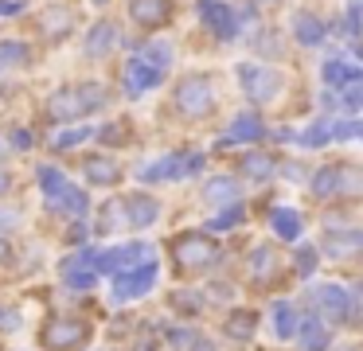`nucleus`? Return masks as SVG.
Instances as JSON below:
<instances>
[{"label":"nucleus","instance_id":"31","mask_svg":"<svg viewBox=\"0 0 363 351\" xmlns=\"http://www.w3.org/2000/svg\"><path fill=\"white\" fill-rule=\"evenodd\" d=\"M110 39H113L110 23H98V31L90 35V43H86V51H90V55H102L106 47H110Z\"/></svg>","mask_w":363,"mask_h":351},{"label":"nucleus","instance_id":"7","mask_svg":"<svg viewBox=\"0 0 363 351\" xmlns=\"http://www.w3.org/2000/svg\"><path fill=\"white\" fill-rule=\"evenodd\" d=\"M152 285H157V262H145V265H137V269H129L125 277L113 281V296H118V301H129V296L149 293Z\"/></svg>","mask_w":363,"mask_h":351},{"label":"nucleus","instance_id":"5","mask_svg":"<svg viewBox=\"0 0 363 351\" xmlns=\"http://www.w3.org/2000/svg\"><path fill=\"white\" fill-rule=\"evenodd\" d=\"M238 78L246 82V94H250L254 101H274L277 94H281V74L269 67H242L238 70Z\"/></svg>","mask_w":363,"mask_h":351},{"label":"nucleus","instance_id":"40","mask_svg":"<svg viewBox=\"0 0 363 351\" xmlns=\"http://www.w3.org/2000/svg\"><path fill=\"white\" fill-rule=\"evenodd\" d=\"M4 187H9V176H4V172H0V191H4Z\"/></svg>","mask_w":363,"mask_h":351},{"label":"nucleus","instance_id":"33","mask_svg":"<svg viewBox=\"0 0 363 351\" xmlns=\"http://www.w3.org/2000/svg\"><path fill=\"white\" fill-rule=\"evenodd\" d=\"M332 137H340V140H363V121H340V125H332Z\"/></svg>","mask_w":363,"mask_h":351},{"label":"nucleus","instance_id":"14","mask_svg":"<svg viewBox=\"0 0 363 351\" xmlns=\"http://www.w3.org/2000/svg\"><path fill=\"white\" fill-rule=\"evenodd\" d=\"M121 207L129 211V223L133 226H149V223H157V215H160L157 199H149V195H129Z\"/></svg>","mask_w":363,"mask_h":351},{"label":"nucleus","instance_id":"36","mask_svg":"<svg viewBox=\"0 0 363 351\" xmlns=\"http://www.w3.org/2000/svg\"><path fill=\"white\" fill-rule=\"evenodd\" d=\"M168 55H172L168 47H149V51H145V62H152V67L164 70V67H168Z\"/></svg>","mask_w":363,"mask_h":351},{"label":"nucleus","instance_id":"29","mask_svg":"<svg viewBox=\"0 0 363 351\" xmlns=\"http://www.w3.org/2000/svg\"><path fill=\"white\" fill-rule=\"evenodd\" d=\"M242 168H246V176H250V179H266L269 172H274V160H269V156H246Z\"/></svg>","mask_w":363,"mask_h":351},{"label":"nucleus","instance_id":"35","mask_svg":"<svg viewBox=\"0 0 363 351\" xmlns=\"http://www.w3.org/2000/svg\"><path fill=\"white\" fill-rule=\"evenodd\" d=\"M332 184H336V168H320L316 179H313V195H328Z\"/></svg>","mask_w":363,"mask_h":351},{"label":"nucleus","instance_id":"17","mask_svg":"<svg viewBox=\"0 0 363 351\" xmlns=\"http://www.w3.org/2000/svg\"><path fill=\"white\" fill-rule=\"evenodd\" d=\"M269 223H274V230L281 234L285 242H293L301 234V215H297V211H289V207H277L274 215H269Z\"/></svg>","mask_w":363,"mask_h":351},{"label":"nucleus","instance_id":"24","mask_svg":"<svg viewBox=\"0 0 363 351\" xmlns=\"http://www.w3.org/2000/svg\"><path fill=\"white\" fill-rule=\"evenodd\" d=\"M28 62V47L24 43H0V70L24 67Z\"/></svg>","mask_w":363,"mask_h":351},{"label":"nucleus","instance_id":"8","mask_svg":"<svg viewBox=\"0 0 363 351\" xmlns=\"http://www.w3.org/2000/svg\"><path fill=\"white\" fill-rule=\"evenodd\" d=\"M129 16L141 28H164L172 20V0H129Z\"/></svg>","mask_w":363,"mask_h":351},{"label":"nucleus","instance_id":"18","mask_svg":"<svg viewBox=\"0 0 363 351\" xmlns=\"http://www.w3.org/2000/svg\"><path fill=\"white\" fill-rule=\"evenodd\" d=\"M301 347L305 351H324L328 347V328L320 324V320H305V328H301Z\"/></svg>","mask_w":363,"mask_h":351},{"label":"nucleus","instance_id":"2","mask_svg":"<svg viewBox=\"0 0 363 351\" xmlns=\"http://www.w3.org/2000/svg\"><path fill=\"white\" fill-rule=\"evenodd\" d=\"M40 335H43V347H48V351H74V347L86 343L90 324H86V320H74V316H55V320L43 324Z\"/></svg>","mask_w":363,"mask_h":351},{"label":"nucleus","instance_id":"20","mask_svg":"<svg viewBox=\"0 0 363 351\" xmlns=\"http://www.w3.org/2000/svg\"><path fill=\"white\" fill-rule=\"evenodd\" d=\"M51 207H63L67 215H82V211H86V195H82L79 187L67 184L59 195H51Z\"/></svg>","mask_w":363,"mask_h":351},{"label":"nucleus","instance_id":"30","mask_svg":"<svg viewBox=\"0 0 363 351\" xmlns=\"http://www.w3.org/2000/svg\"><path fill=\"white\" fill-rule=\"evenodd\" d=\"M43 28L55 35V31H67L71 28V12H63V8H51V12H43Z\"/></svg>","mask_w":363,"mask_h":351},{"label":"nucleus","instance_id":"42","mask_svg":"<svg viewBox=\"0 0 363 351\" xmlns=\"http://www.w3.org/2000/svg\"><path fill=\"white\" fill-rule=\"evenodd\" d=\"M266 4H269V0H266Z\"/></svg>","mask_w":363,"mask_h":351},{"label":"nucleus","instance_id":"3","mask_svg":"<svg viewBox=\"0 0 363 351\" xmlns=\"http://www.w3.org/2000/svg\"><path fill=\"white\" fill-rule=\"evenodd\" d=\"M102 101H106V94H102V90H94V86H79V90H59L55 98L48 101V109H51V117L67 121V117H82V113H90V109L102 106Z\"/></svg>","mask_w":363,"mask_h":351},{"label":"nucleus","instance_id":"16","mask_svg":"<svg viewBox=\"0 0 363 351\" xmlns=\"http://www.w3.org/2000/svg\"><path fill=\"white\" fill-rule=\"evenodd\" d=\"M86 176L94 179V184H118L121 168L110 160V156H94V160H86Z\"/></svg>","mask_w":363,"mask_h":351},{"label":"nucleus","instance_id":"19","mask_svg":"<svg viewBox=\"0 0 363 351\" xmlns=\"http://www.w3.org/2000/svg\"><path fill=\"white\" fill-rule=\"evenodd\" d=\"M293 31H297V39L305 47L308 43H320V39H324V23L316 20V16H308V12H301L297 20H293Z\"/></svg>","mask_w":363,"mask_h":351},{"label":"nucleus","instance_id":"34","mask_svg":"<svg viewBox=\"0 0 363 351\" xmlns=\"http://www.w3.org/2000/svg\"><path fill=\"white\" fill-rule=\"evenodd\" d=\"M238 218H242V207H238V203H230L227 215H215V218H211V230H227V226L238 223Z\"/></svg>","mask_w":363,"mask_h":351},{"label":"nucleus","instance_id":"6","mask_svg":"<svg viewBox=\"0 0 363 351\" xmlns=\"http://www.w3.org/2000/svg\"><path fill=\"white\" fill-rule=\"evenodd\" d=\"M199 168H203V156L180 152V156H164V160L149 164V168L141 172V179H149V184H157V179H180V176H188V172H199Z\"/></svg>","mask_w":363,"mask_h":351},{"label":"nucleus","instance_id":"1","mask_svg":"<svg viewBox=\"0 0 363 351\" xmlns=\"http://www.w3.org/2000/svg\"><path fill=\"white\" fill-rule=\"evenodd\" d=\"M172 257H176V269L180 273L207 269V265L219 262V242H207L203 234H180L172 242Z\"/></svg>","mask_w":363,"mask_h":351},{"label":"nucleus","instance_id":"39","mask_svg":"<svg viewBox=\"0 0 363 351\" xmlns=\"http://www.w3.org/2000/svg\"><path fill=\"white\" fill-rule=\"evenodd\" d=\"M313 265H316V254L313 250H297V273H313Z\"/></svg>","mask_w":363,"mask_h":351},{"label":"nucleus","instance_id":"21","mask_svg":"<svg viewBox=\"0 0 363 351\" xmlns=\"http://www.w3.org/2000/svg\"><path fill=\"white\" fill-rule=\"evenodd\" d=\"M262 133H266V129H262L258 117H238V121L227 129V137H223V140H227V145H230V140H258Z\"/></svg>","mask_w":363,"mask_h":351},{"label":"nucleus","instance_id":"4","mask_svg":"<svg viewBox=\"0 0 363 351\" xmlns=\"http://www.w3.org/2000/svg\"><path fill=\"white\" fill-rule=\"evenodd\" d=\"M176 106H180L188 117H203L207 109H211V86H207V78L203 74L184 78L180 90H176Z\"/></svg>","mask_w":363,"mask_h":351},{"label":"nucleus","instance_id":"38","mask_svg":"<svg viewBox=\"0 0 363 351\" xmlns=\"http://www.w3.org/2000/svg\"><path fill=\"white\" fill-rule=\"evenodd\" d=\"M86 137H90V129H71V133H59L55 145H59V148H67V145H79V140H86Z\"/></svg>","mask_w":363,"mask_h":351},{"label":"nucleus","instance_id":"28","mask_svg":"<svg viewBox=\"0 0 363 351\" xmlns=\"http://www.w3.org/2000/svg\"><path fill=\"white\" fill-rule=\"evenodd\" d=\"M328 137H332V125H328V121H316L313 129H305L297 140H301V145H313V148H320Z\"/></svg>","mask_w":363,"mask_h":351},{"label":"nucleus","instance_id":"9","mask_svg":"<svg viewBox=\"0 0 363 351\" xmlns=\"http://www.w3.org/2000/svg\"><path fill=\"white\" fill-rule=\"evenodd\" d=\"M94 277H98L94 250H82V254H74V257H67V262H63V281H67V285L86 289V285H94Z\"/></svg>","mask_w":363,"mask_h":351},{"label":"nucleus","instance_id":"41","mask_svg":"<svg viewBox=\"0 0 363 351\" xmlns=\"http://www.w3.org/2000/svg\"><path fill=\"white\" fill-rule=\"evenodd\" d=\"M344 351H359V347H344Z\"/></svg>","mask_w":363,"mask_h":351},{"label":"nucleus","instance_id":"22","mask_svg":"<svg viewBox=\"0 0 363 351\" xmlns=\"http://www.w3.org/2000/svg\"><path fill=\"white\" fill-rule=\"evenodd\" d=\"M274 328H277V335L281 340H289L293 332H297V312H293V304H274Z\"/></svg>","mask_w":363,"mask_h":351},{"label":"nucleus","instance_id":"37","mask_svg":"<svg viewBox=\"0 0 363 351\" xmlns=\"http://www.w3.org/2000/svg\"><path fill=\"white\" fill-rule=\"evenodd\" d=\"M352 242H359V234H347V238H332V246H328V250H332L336 257H340V254H352V250H355Z\"/></svg>","mask_w":363,"mask_h":351},{"label":"nucleus","instance_id":"32","mask_svg":"<svg viewBox=\"0 0 363 351\" xmlns=\"http://www.w3.org/2000/svg\"><path fill=\"white\" fill-rule=\"evenodd\" d=\"M347 35H363V0H352L347 4Z\"/></svg>","mask_w":363,"mask_h":351},{"label":"nucleus","instance_id":"23","mask_svg":"<svg viewBox=\"0 0 363 351\" xmlns=\"http://www.w3.org/2000/svg\"><path fill=\"white\" fill-rule=\"evenodd\" d=\"M250 262H254V273H258V281H269V277H274V269H277V254H274L269 246H258Z\"/></svg>","mask_w":363,"mask_h":351},{"label":"nucleus","instance_id":"10","mask_svg":"<svg viewBox=\"0 0 363 351\" xmlns=\"http://www.w3.org/2000/svg\"><path fill=\"white\" fill-rule=\"evenodd\" d=\"M141 257H149V246H141V242H133V246H118V250H106V254H98V273H118L121 265L129 262H141Z\"/></svg>","mask_w":363,"mask_h":351},{"label":"nucleus","instance_id":"11","mask_svg":"<svg viewBox=\"0 0 363 351\" xmlns=\"http://www.w3.org/2000/svg\"><path fill=\"white\" fill-rule=\"evenodd\" d=\"M313 301L320 304V312H328L332 320L352 316V296H347L344 289H336V285H320V289H313Z\"/></svg>","mask_w":363,"mask_h":351},{"label":"nucleus","instance_id":"26","mask_svg":"<svg viewBox=\"0 0 363 351\" xmlns=\"http://www.w3.org/2000/svg\"><path fill=\"white\" fill-rule=\"evenodd\" d=\"M250 332H254V316H250V312H230V320H227V335H230V340H246Z\"/></svg>","mask_w":363,"mask_h":351},{"label":"nucleus","instance_id":"27","mask_svg":"<svg viewBox=\"0 0 363 351\" xmlns=\"http://www.w3.org/2000/svg\"><path fill=\"white\" fill-rule=\"evenodd\" d=\"M203 195H207V203H235V184L230 179H211Z\"/></svg>","mask_w":363,"mask_h":351},{"label":"nucleus","instance_id":"25","mask_svg":"<svg viewBox=\"0 0 363 351\" xmlns=\"http://www.w3.org/2000/svg\"><path fill=\"white\" fill-rule=\"evenodd\" d=\"M324 78H328L332 86H344V82H359V70L347 67V62H328V67H324Z\"/></svg>","mask_w":363,"mask_h":351},{"label":"nucleus","instance_id":"13","mask_svg":"<svg viewBox=\"0 0 363 351\" xmlns=\"http://www.w3.org/2000/svg\"><path fill=\"white\" fill-rule=\"evenodd\" d=\"M199 12H203V20H207V23H211V31H215V35L230 39V35L238 31L235 12H230L227 4H219V0H203V4H199Z\"/></svg>","mask_w":363,"mask_h":351},{"label":"nucleus","instance_id":"15","mask_svg":"<svg viewBox=\"0 0 363 351\" xmlns=\"http://www.w3.org/2000/svg\"><path fill=\"white\" fill-rule=\"evenodd\" d=\"M332 191L347 195V199H359L363 195V172L359 168H336V184H332Z\"/></svg>","mask_w":363,"mask_h":351},{"label":"nucleus","instance_id":"12","mask_svg":"<svg viewBox=\"0 0 363 351\" xmlns=\"http://www.w3.org/2000/svg\"><path fill=\"white\" fill-rule=\"evenodd\" d=\"M160 82V67H152V62H145V59H129L125 62V86H129V94H145L149 86H157Z\"/></svg>","mask_w":363,"mask_h":351}]
</instances>
